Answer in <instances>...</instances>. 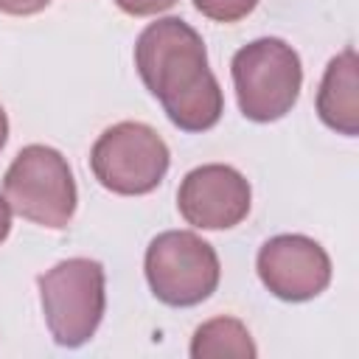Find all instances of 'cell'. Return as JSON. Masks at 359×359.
<instances>
[{
	"label": "cell",
	"mask_w": 359,
	"mask_h": 359,
	"mask_svg": "<svg viewBox=\"0 0 359 359\" xmlns=\"http://www.w3.org/2000/svg\"><path fill=\"white\" fill-rule=\"evenodd\" d=\"M255 269L261 283L286 303H306L331 283V258L320 241L300 233H280L261 244Z\"/></svg>",
	"instance_id": "7"
},
{
	"label": "cell",
	"mask_w": 359,
	"mask_h": 359,
	"mask_svg": "<svg viewBox=\"0 0 359 359\" xmlns=\"http://www.w3.org/2000/svg\"><path fill=\"white\" fill-rule=\"evenodd\" d=\"M171 165L165 140L140 121H121L98 135L90 149L93 177L112 194L143 196L151 194Z\"/></svg>",
	"instance_id": "6"
},
{
	"label": "cell",
	"mask_w": 359,
	"mask_h": 359,
	"mask_svg": "<svg viewBox=\"0 0 359 359\" xmlns=\"http://www.w3.org/2000/svg\"><path fill=\"white\" fill-rule=\"evenodd\" d=\"M230 76L241 115L255 123H272L292 112L303 87L300 56L278 36H261L238 48Z\"/></svg>",
	"instance_id": "2"
},
{
	"label": "cell",
	"mask_w": 359,
	"mask_h": 359,
	"mask_svg": "<svg viewBox=\"0 0 359 359\" xmlns=\"http://www.w3.org/2000/svg\"><path fill=\"white\" fill-rule=\"evenodd\" d=\"M48 6H50V0H0V11L11 14V17H31Z\"/></svg>",
	"instance_id": "13"
},
{
	"label": "cell",
	"mask_w": 359,
	"mask_h": 359,
	"mask_svg": "<svg viewBox=\"0 0 359 359\" xmlns=\"http://www.w3.org/2000/svg\"><path fill=\"white\" fill-rule=\"evenodd\" d=\"M3 196L17 216L48 230H65L79 202L67 160L62 151L42 143L17 151L3 177Z\"/></svg>",
	"instance_id": "4"
},
{
	"label": "cell",
	"mask_w": 359,
	"mask_h": 359,
	"mask_svg": "<svg viewBox=\"0 0 359 359\" xmlns=\"http://www.w3.org/2000/svg\"><path fill=\"white\" fill-rule=\"evenodd\" d=\"M196 11L216 22H238L255 11L258 0H194Z\"/></svg>",
	"instance_id": "11"
},
{
	"label": "cell",
	"mask_w": 359,
	"mask_h": 359,
	"mask_svg": "<svg viewBox=\"0 0 359 359\" xmlns=\"http://www.w3.org/2000/svg\"><path fill=\"white\" fill-rule=\"evenodd\" d=\"M317 115L345 137L359 135V59L353 48H345L328 62L317 90Z\"/></svg>",
	"instance_id": "9"
},
{
	"label": "cell",
	"mask_w": 359,
	"mask_h": 359,
	"mask_svg": "<svg viewBox=\"0 0 359 359\" xmlns=\"http://www.w3.org/2000/svg\"><path fill=\"white\" fill-rule=\"evenodd\" d=\"M146 280L151 294L174 309L208 300L222 278L216 250L191 230H165L146 247Z\"/></svg>",
	"instance_id": "5"
},
{
	"label": "cell",
	"mask_w": 359,
	"mask_h": 359,
	"mask_svg": "<svg viewBox=\"0 0 359 359\" xmlns=\"http://www.w3.org/2000/svg\"><path fill=\"white\" fill-rule=\"evenodd\" d=\"M135 67L177 129L208 132L219 123L224 95L194 25L180 17L149 22L135 42Z\"/></svg>",
	"instance_id": "1"
},
{
	"label": "cell",
	"mask_w": 359,
	"mask_h": 359,
	"mask_svg": "<svg viewBox=\"0 0 359 359\" xmlns=\"http://www.w3.org/2000/svg\"><path fill=\"white\" fill-rule=\"evenodd\" d=\"M11 233V205L6 202V196H0V244L8 238Z\"/></svg>",
	"instance_id": "14"
},
{
	"label": "cell",
	"mask_w": 359,
	"mask_h": 359,
	"mask_svg": "<svg viewBox=\"0 0 359 359\" xmlns=\"http://www.w3.org/2000/svg\"><path fill=\"white\" fill-rule=\"evenodd\" d=\"M252 205L247 177L224 163L191 168L177 191L180 216L199 230H230L241 224Z\"/></svg>",
	"instance_id": "8"
},
{
	"label": "cell",
	"mask_w": 359,
	"mask_h": 359,
	"mask_svg": "<svg viewBox=\"0 0 359 359\" xmlns=\"http://www.w3.org/2000/svg\"><path fill=\"white\" fill-rule=\"evenodd\" d=\"M255 353H258V348H255L247 325L236 317H213V320L202 323L191 339L194 359H210V356L252 359Z\"/></svg>",
	"instance_id": "10"
},
{
	"label": "cell",
	"mask_w": 359,
	"mask_h": 359,
	"mask_svg": "<svg viewBox=\"0 0 359 359\" xmlns=\"http://www.w3.org/2000/svg\"><path fill=\"white\" fill-rule=\"evenodd\" d=\"M48 331L62 348L93 339L107 309V275L93 258H67L36 278Z\"/></svg>",
	"instance_id": "3"
},
{
	"label": "cell",
	"mask_w": 359,
	"mask_h": 359,
	"mask_svg": "<svg viewBox=\"0 0 359 359\" xmlns=\"http://www.w3.org/2000/svg\"><path fill=\"white\" fill-rule=\"evenodd\" d=\"M177 0H115V6L129 17H151L171 8Z\"/></svg>",
	"instance_id": "12"
},
{
	"label": "cell",
	"mask_w": 359,
	"mask_h": 359,
	"mask_svg": "<svg viewBox=\"0 0 359 359\" xmlns=\"http://www.w3.org/2000/svg\"><path fill=\"white\" fill-rule=\"evenodd\" d=\"M6 140H8V118H6V109L0 107V151H3Z\"/></svg>",
	"instance_id": "15"
}]
</instances>
